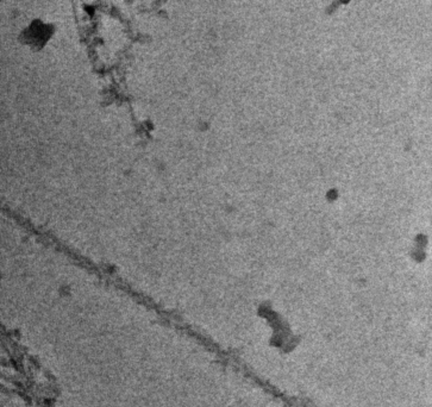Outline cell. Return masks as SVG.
Segmentation results:
<instances>
[{"mask_svg": "<svg viewBox=\"0 0 432 407\" xmlns=\"http://www.w3.org/2000/svg\"><path fill=\"white\" fill-rule=\"evenodd\" d=\"M55 33V26L52 23H47L40 18L33 19L22 30L19 41L23 46L31 50H40L48 44Z\"/></svg>", "mask_w": 432, "mask_h": 407, "instance_id": "6da1fadb", "label": "cell"}]
</instances>
